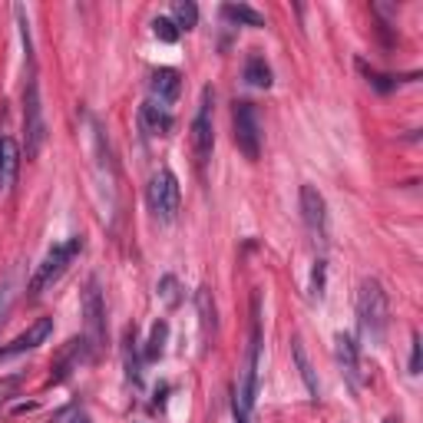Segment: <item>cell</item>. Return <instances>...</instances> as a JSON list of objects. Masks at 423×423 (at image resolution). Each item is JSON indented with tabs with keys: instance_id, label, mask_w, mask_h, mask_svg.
<instances>
[{
	"instance_id": "cell-1",
	"label": "cell",
	"mask_w": 423,
	"mask_h": 423,
	"mask_svg": "<svg viewBox=\"0 0 423 423\" xmlns=\"http://www.w3.org/2000/svg\"><path fill=\"white\" fill-rule=\"evenodd\" d=\"M258 357H261V298L258 291L251 295V341L248 354H245V367H241V384L235 394V423H248V414L255 407V394H258Z\"/></svg>"
},
{
	"instance_id": "cell-2",
	"label": "cell",
	"mask_w": 423,
	"mask_h": 423,
	"mask_svg": "<svg viewBox=\"0 0 423 423\" xmlns=\"http://www.w3.org/2000/svg\"><path fill=\"white\" fill-rule=\"evenodd\" d=\"M357 324L367 344H384L387 324H390V301L377 278H367L357 291Z\"/></svg>"
},
{
	"instance_id": "cell-3",
	"label": "cell",
	"mask_w": 423,
	"mask_h": 423,
	"mask_svg": "<svg viewBox=\"0 0 423 423\" xmlns=\"http://www.w3.org/2000/svg\"><path fill=\"white\" fill-rule=\"evenodd\" d=\"M79 251H83V238H79V235H73V238L53 245V248L47 251V258L40 261L37 275L30 278V295H40V291L47 288V285H53V281H57L60 275L67 271V265L77 258Z\"/></svg>"
},
{
	"instance_id": "cell-4",
	"label": "cell",
	"mask_w": 423,
	"mask_h": 423,
	"mask_svg": "<svg viewBox=\"0 0 423 423\" xmlns=\"http://www.w3.org/2000/svg\"><path fill=\"white\" fill-rule=\"evenodd\" d=\"M23 133H27V159H37L43 143H47V123H43L40 83L33 77L23 87Z\"/></svg>"
},
{
	"instance_id": "cell-5",
	"label": "cell",
	"mask_w": 423,
	"mask_h": 423,
	"mask_svg": "<svg viewBox=\"0 0 423 423\" xmlns=\"http://www.w3.org/2000/svg\"><path fill=\"white\" fill-rule=\"evenodd\" d=\"M231 123H235V145H238V153L255 163V159L261 155V126H258L255 103L238 99L235 109H231Z\"/></svg>"
},
{
	"instance_id": "cell-6",
	"label": "cell",
	"mask_w": 423,
	"mask_h": 423,
	"mask_svg": "<svg viewBox=\"0 0 423 423\" xmlns=\"http://www.w3.org/2000/svg\"><path fill=\"white\" fill-rule=\"evenodd\" d=\"M179 179H175L169 169H159V172L149 179V209L159 221H175L179 215Z\"/></svg>"
},
{
	"instance_id": "cell-7",
	"label": "cell",
	"mask_w": 423,
	"mask_h": 423,
	"mask_svg": "<svg viewBox=\"0 0 423 423\" xmlns=\"http://www.w3.org/2000/svg\"><path fill=\"white\" fill-rule=\"evenodd\" d=\"M83 324H87V344L99 351L106 344V308L97 278H89L83 288Z\"/></svg>"
},
{
	"instance_id": "cell-8",
	"label": "cell",
	"mask_w": 423,
	"mask_h": 423,
	"mask_svg": "<svg viewBox=\"0 0 423 423\" xmlns=\"http://www.w3.org/2000/svg\"><path fill=\"white\" fill-rule=\"evenodd\" d=\"M211 87L202 89L199 97V109H195V119H192V153L199 159V165L209 163L211 155V143H215V133H211Z\"/></svg>"
},
{
	"instance_id": "cell-9",
	"label": "cell",
	"mask_w": 423,
	"mask_h": 423,
	"mask_svg": "<svg viewBox=\"0 0 423 423\" xmlns=\"http://www.w3.org/2000/svg\"><path fill=\"white\" fill-rule=\"evenodd\" d=\"M301 215H304V225L314 231L317 238H324V231H327V205H324V195L317 192L314 185H301Z\"/></svg>"
},
{
	"instance_id": "cell-10",
	"label": "cell",
	"mask_w": 423,
	"mask_h": 423,
	"mask_svg": "<svg viewBox=\"0 0 423 423\" xmlns=\"http://www.w3.org/2000/svg\"><path fill=\"white\" fill-rule=\"evenodd\" d=\"M337 364H341V370H344V377L351 380V387H364V374H361V351H357V341L351 334H337Z\"/></svg>"
},
{
	"instance_id": "cell-11",
	"label": "cell",
	"mask_w": 423,
	"mask_h": 423,
	"mask_svg": "<svg viewBox=\"0 0 423 423\" xmlns=\"http://www.w3.org/2000/svg\"><path fill=\"white\" fill-rule=\"evenodd\" d=\"M53 334V317H37L33 324L23 331L20 337H13L4 351H0V357H10V354H23V351H33V347H40L47 337Z\"/></svg>"
},
{
	"instance_id": "cell-12",
	"label": "cell",
	"mask_w": 423,
	"mask_h": 423,
	"mask_svg": "<svg viewBox=\"0 0 423 423\" xmlns=\"http://www.w3.org/2000/svg\"><path fill=\"white\" fill-rule=\"evenodd\" d=\"M17 169H20V145L4 136L0 139V189H10L17 182Z\"/></svg>"
},
{
	"instance_id": "cell-13",
	"label": "cell",
	"mask_w": 423,
	"mask_h": 423,
	"mask_svg": "<svg viewBox=\"0 0 423 423\" xmlns=\"http://www.w3.org/2000/svg\"><path fill=\"white\" fill-rule=\"evenodd\" d=\"M179 93H182V79H179V73H175L172 67L155 70L153 73V97L159 99V103H175Z\"/></svg>"
},
{
	"instance_id": "cell-14",
	"label": "cell",
	"mask_w": 423,
	"mask_h": 423,
	"mask_svg": "<svg viewBox=\"0 0 423 423\" xmlns=\"http://www.w3.org/2000/svg\"><path fill=\"white\" fill-rule=\"evenodd\" d=\"M139 119H143L145 133L149 136H169L172 133V116L165 113L163 106L155 103V99H149V103H143V109H139Z\"/></svg>"
},
{
	"instance_id": "cell-15",
	"label": "cell",
	"mask_w": 423,
	"mask_h": 423,
	"mask_svg": "<svg viewBox=\"0 0 423 423\" xmlns=\"http://www.w3.org/2000/svg\"><path fill=\"white\" fill-rule=\"evenodd\" d=\"M291 357H295V364H298V374H301V380H304V387H308L311 400H321V384H317L314 367H311L308 351H304V341H301V337L291 341Z\"/></svg>"
},
{
	"instance_id": "cell-16",
	"label": "cell",
	"mask_w": 423,
	"mask_h": 423,
	"mask_svg": "<svg viewBox=\"0 0 423 423\" xmlns=\"http://www.w3.org/2000/svg\"><path fill=\"white\" fill-rule=\"evenodd\" d=\"M79 361H87V341H70L67 344V351L60 354V361H57V374H53V384H60V380H67L70 374H73V367L79 364Z\"/></svg>"
},
{
	"instance_id": "cell-17",
	"label": "cell",
	"mask_w": 423,
	"mask_h": 423,
	"mask_svg": "<svg viewBox=\"0 0 423 423\" xmlns=\"http://www.w3.org/2000/svg\"><path fill=\"white\" fill-rule=\"evenodd\" d=\"M195 304H199V321H202V337H205V344H209L211 337H215V331H219L211 291H209V288H199V295H195Z\"/></svg>"
},
{
	"instance_id": "cell-18",
	"label": "cell",
	"mask_w": 423,
	"mask_h": 423,
	"mask_svg": "<svg viewBox=\"0 0 423 423\" xmlns=\"http://www.w3.org/2000/svg\"><path fill=\"white\" fill-rule=\"evenodd\" d=\"M245 83H248V87H258V89L271 87V67L265 63V57L251 53V57L245 60Z\"/></svg>"
},
{
	"instance_id": "cell-19",
	"label": "cell",
	"mask_w": 423,
	"mask_h": 423,
	"mask_svg": "<svg viewBox=\"0 0 423 423\" xmlns=\"http://www.w3.org/2000/svg\"><path fill=\"white\" fill-rule=\"evenodd\" d=\"M221 13L229 20H235V23H245V27H265V17L255 7H248V4H225Z\"/></svg>"
},
{
	"instance_id": "cell-20",
	"label": "cell",
	"mask_w": 423,
	"mask_h": 423,
	"mask_svg": "<svg viewBox=\"0 0 423 423\" xmlns=\"http://www.w3.org/2000/svg\"><path fill=\"white\" fill-rule=\"evenodd\" d=\"M165 337H169V324H165V321H155L153 331H149V341H145V361H159V357H163Z\"/></svg>"
},
{
	"instance_id": "cell-21",
	"label": "cell",
	"mask_w": 423,
	"mask_h": 423,
	"mask_svg": "<svg viewBox=\"0 0 423 423\" xmlns=\"http://www.w3.org/2000/svg\"><path fill=\"white\" fill-rule=\"evenodd\" d=\"M172 23L179 30H192L195 23H199V7H195L192 0H179V4H175L172 7Z\"/></svg>"
},
{
	"instance_id": "cell-22",
	"label": "cell",
	"mask_w": 423,
	"mask_h": 423,
	"mask_svg": "<svg viewBox=\"0 0 423 423\" xmlns=\"http://www.w3.org/2000/svg\"><path fill=\"white\" fill-rule=\"evenodd\" d=\"M123 354H126V374L133 384H143V370H139V357H136V334L126 331V344H123Z\"/></svg>"
},
{
	"instance_id": "cell-23",
	"label": "cell",
	"mask_w": 423,
	"mask_h": 423,
	"mask_svg": "<svg viewBox=\"0 0 423 423\" xmlns=\"http://www.w3.org/2000/svg\"><path fill=\"white\" fill-rule=\"evenodd\" d=\"M153 30H155V37L163 40V43H175V40H179V33H182V30L175 27L169 17H155L153 20Z\"/></svg>"
},
{
	"instance_id": "cell-24",
	"label": "cell",
	"mask_w": 423,
	"mask_h": 423,
	"mask_svg": "<svg viewBox=\"0 0 423 423\" xmlns=\"http://www.w3.org/2000/svg\"><path fill=\"white\" fill-rule=\"evenodd\" d=\"M311 295H314V298L324 295V261H317L314 265V275H311Z\"/></svg>"
},
{
	"instance_id": "cell-25",
	"label": "cell",
	"mask_w": 423,
	"mask_h": 423,
	"mask_svg": "<svg viewBox=\"0 0 423 423\" xmlns=\"http://www.w3.org/2000/svg\"><path fill=\"white\" fill-rule=\"evenodd\" d=\"M410 374H420V357H423V341L420 334H414V341H410Z\"/></svg>"
},
{
	"instance_id": "cell-26",
	"label": "cell",
	"mask_w": 423,
	"mask_h": 423,
	"mask_svg": "<svg viewBox=\"0 0 423 423\" xmlns=\"http://www.w3.org/2000/svg\"><path fill=\"white\" fill-rule=\"evenodd\" d=\"M159 291H163V298L169 301V304H175V301H179V298H175V278H172V275H165L163 285H159Z\"/></svg>"
},
{
	"instance_id": "cell-27",
	"label": "cell",
	"mask_w": 423,
	"mask_h": 423,
	"mask_svg": "<svg viewBox=\"0 0 423 423\" xmlns=\"http://www.w3.org/2000/svg\"><path fill=\"white\" fill-rule=\"evenodd\" d=\"M27 410H37V404H17L13 407V414H27Z\"/></svg>"
},
{
	"instance_id": "cell-28",
	"label": "cell",
	"mask_w": 423,
	"mask_h": 423,
	"mask_svg": "<svg viewBox=\"0 0 423 423\" xmlns=\"http://www.w3.org/2000/svg\"><path fill=\"white\" fill-rule=\"evenodd\" d=\"M70 423H89V417H87V414H77V417H73V420H70Z\"/></svg>"
},
{
	"instance_id": "cell-29",
	"label": "cell",
	"mask_w": 423,
	"mask_h": 423,
	"mask_svg": "<svg viewBox=\"0 0 423 423\" xmlns=\"http://www.w3.org/2000/svg\"><path fill=\"white\" fill-rule=\"evenodd\" d=\"M384 423H397V420H394V417H387V420H384Z\"/></svg>"
}]
</instances>
